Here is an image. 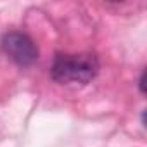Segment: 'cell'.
Here are the masks:
<instances>
[{
  "mask_svg": "<svg viewBox=\"0 0 147 147\" xmlns=\"http://www.w3.org/2000/svg\"><path fill=\"white\" fill-rule=\"evenodd\" d=\"M99 71V62L95 55L90 54H80V55H71V54H59L54 59L52 64V78L61 85L69 83H88L95 78Z\"/></svg>",
  "mask_w": 147,
  "mask_h": 147,
  "instance_id": "6da1fadb",
  "label": "cell"
},
{
  "mask_svg": "<svg viewBox=\"0 0 147 147\" xmlns=\"http://www.w3.org/2000/svg\"><path fill=\"white\" fill-rule=\"evenodd\" d=\"M144 82H145V73H142V76H140V90L142 92H145V83Z\"/></svg>",
  "mask_w": 147,
  "mask_h": 147,
  "instance_id": "3957f363",
  "label": "cell"
},
{
  "mask_svg": "<svg viewBox=\"0 0 147 147\" xmlns=\"http://www.w3.org/2000/svg\"><path fill=\"white\" fill-rule=\"evenodd\" d=\"M2 50L19 66H30L38 59V49L33 40L21 31H9L2 36Z\"/></svg>",
  "mask_w": 147,
  "mask_h": 147,
  "instance_id": "7a4b0ae2",
  "label": "cell"
}]
</instances>
